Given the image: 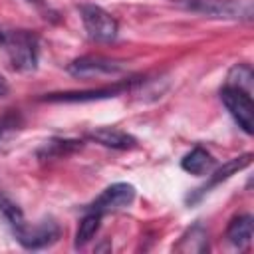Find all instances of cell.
Returning <instances> with one entry per match:
<instances>
[{
  "mask_svg": "<svg viewBox=\"0 0 254 254\" xmlns=\"http://www.w3.org/2000/svg\"><path fill=\"white\" fill-rule=\"evenodd\" d=\"M177 252H206L208 250V234L206 230L196 222L190 226L175 246Z\"/></svg>",
  "mask_w": 254,
  "mask_h": 254,
  "instance_id": "4fadbf2b",
  "label": "cell"
},
{
  "mask_svg": "<svg viewBox=\"0 0 254 254\" xmlns=\"http://www.w3.org/2000/svg\"><path fill=\"white\" fill-rule=\"evenodd\" d=\"M252 163V153H246V155H240V157H236V159H230L228 163H224L210 179H208V183L204 185V187H200L198 189V194L196 196H192L190 198V202L192 200H196L198 196H202L204 192H208L212 187H216L218 183H222V181H226V179H230L234 173H238V171H242V169H246L248 165Z\"/></svg>",
  "mask_w": 254,
  "mask_h": 254,
  "instance_id": "30bf717a",
  "label": "cell"
},
{
  "mask_svg": "<svg viewBox=\"0 0 254 254\" xmlns=\"http://www.w3.org/2000/svg\"><path fill=\"white\" fill-rule=\"evenodd\" d=\"M12 125H14V117H4V119L0 121V135H2L8 127H12Z\"/></svg>",
  "mask_w": 254,
  "mask_h": 254,
  "instance_id": "d6986e66",
  "label": "cell"
},
{
  "mask_svg": "<svg viewBox=\"0 0 254 254\" xmlns=\"http://www.w3.org/2000/svg\"><path fill=\"white\" fill-rule=\"evenodd\" d=\"M252 81H254V71L248 64H236L230 67L226 75V85L242 89L246 93H252Z\"/></svg>",
  "mask_w": 254,
  "mask_h": 254,
  "instance_id": "5bb4252c",
  "label": "cell"
},
{
  "mask_svg": "<svg viewBox=\"0 0 254 254\" xmlns=\"http://www.w3.org/2000/svg\"><path fill=\"white\" fill-rule=\"evenodd\" d=\"M226 238L232 246L236 248H246L252 240V216L250 214H240L230 220L226 228Z\"/></svg>",
  "mask_w": 254,
  "mask_h": 254,
  "instance_id": "8fae6325",
  "label": "cell"
},
{
  "mask_svg": "<svg viewBox=\"0 0 254 254\" xmlns=\"http://www.w3.org/2000/svg\"><path fill=\"white\" fill-rule=\"evenodd\" d=\"M220 99L226 105L232 119L238 123V127L246 135H252V131H254V105H252L250 93L236 89V87H230V85H224L220 89Z\"/></svg>",
  "mask_w": 254,
  "mask_h": 254,
  "instance_id": "277c9868",
  "label": "cell"
},
{
  "mask_svg": "<svg viewBox=\"0 0 254 254\" xmlns=\"http://www.w3.org/2000/svg\"><path fill=\"white\" fill-rule=\"evenodd\" d=\"M8 91H10V85H8L6 77L0 73V97H6V95H8Z\"/></svg>",
  "mask_w": 254,
  "mask_h": 254,
  "instance_id": "ac0fdd59",
  "label": "cell"
},
{
  "mask_svg": "<svg viewBox=\"0 0 254 254\" xmlns=\"http://www.w3.org/2000/svg\"><path fill=\"white\" fill-rule=\"evenodd\" d=\"M16 240L28 250H40L54 244L60 238V226L54 218H46L38 224H28L14 232Z\"/></svg>",
  "mask_w": 254,
  "mask_h": 254,
  "instance_id": "5b68a950",
  "label": "cell"
},
{
  "mask_svg": "<svg viewBox=\"0 0 254 254\" xmlns=\"http://www.w3.org/2000/svg\"><path fill=\"white\" fill-rule=\"evenodd\" d=\"M214 165L212 155L202 149V147H194L192 151H189L183 159H181V167L183 171L190 173V175H204L210 171V167Z\"/></svg>",
  "mask_w": 254,
  "mask_h": 254,
  "instance_id": "7c38bea8",
  "label": "cell"
},
{
  "mask_svg": "<svg viewBox=\"0 0 254 254\" xmlns=\"http://www.w3.org/2000/svg\"><path fill=\"white\" fill-rule=\"evenodd\" d=\"M131 85H135V79L123 81V83H115L109 87H101V89H87V91H67V93H50L44 97V101H97V99H107V97H115L121 91L129 89Z\"/></svg>",
  "mask_w": 254,
  "mask_h": 254,
  "instance_id": "ba28073f",
  "label": "cell"
},
{
  "mask_svg": "<svg viewBox=\"0 0 254 254\" xmlns=\"http://www.w3.org/2000/svg\"><path fill=\"white\" fill-rule=\"evenodd\" d=\"M79 147V141H50L48 145H46V153H48V157H58V155H62V153H67V151H71V149H77Z\"/></svg>",
  "mask_w": 254,
  "mask_h": 254,
  "instance_id": "e0dca14e",
  "label": "cell"
},
{
  "mask_svg": "<svg viewBox=\"0 0 254 254\" xmlns=\"http://www.w3.org/2000/svg\"><path fill=\"white\" fill-rule=\"evenodd\" d=\"M0 214L4 216V220L8 222V226L12 228V232L20 230L26 226V218L24 212L20 210L18 204H14L6 194H0Z\"/></svg>",
  "mask_w": 254,
  "mask_h": 254,
  "instance_id": "2e32d148",
  "label": "cell"
},
{
  "mask_svg": "<svg viewBox=\"0 0 254 254\" xmlns=\"http://www.w3.org/2000/svg\"><path fill=\"white\" fill-rule=\"evenodd\" d=\"M101 216H103V214H99V212H95V210H89V212L81 218L79 228H77V232H75V248L85 246V244L95 236V232L99 230V224H101Z\"/></svg>",
  "mask_w": 254,
  "mask_h": 254,
  "instance_id": "9a60e30c",
  "label": "cell"
},
{
  "mask_svg": "<svg viewBox=\"0 0 254 254\" xmlns=\"http://www.w3.org/2000/svg\"><path fill=\"white\" fill-rule=\"evenodd\" d=\"M192 12L204 14L218 20H250L252 2L250 0H183Z\"/></svg>",
  "mask_w": 254,
  "mask_h": 254,
  "instance_id": "7a4b0ae2",
  "label": "cell"
},
{
  "mask_svg": "<svg viewBox=\"0 0 254 254\" xmlns=\"http://www.w3.org/2000/svg\"><path fill=\"white\" fill-rule=\"evenodd\" d=\"M79 14H81V22L83 28L87 32V36L95 42H113L117 38V20L103 10L101 6L95 4H81L79 6Z\"/></svg>",
  "mask_w": 254,
  "mask_h": 254,
  "instance_id": "3957f363",
  "label": "cell"
},
{
  "mask_svg": "<svg viewBox=\"0 0 254 254\" xmlns=\"http://www.w3.org/2000/svg\"><path fill=\"white\" fill-rule=\"evenodd\" d=\"M0 46L6 50L8 60L18 71H34L38 67V36L28 30L4 32Z\"/></svg>",
  "mask_w": 254,
  "mask_h": 254,
  "instance_id": "6da1fadb",
  "label": "cell"
},
{
  "mask_svg": "<svg viewBox=\"0 0 254 254\" xmlns=\"http://www.w3.org/2000/svg\"><path fill=\"white\" fill-rule=\"evenodd\" d=\"M2 36H4V32H2V30H0V42H2Z\"/></svg>",
  "mask_w": 254,
  "mask_h": 254,
  "instance_id": "ffe728a7",
  "label": "cell"
},
{
  "mask_svg": "<svg viewBox=\"0 0 254 254\" xmlns=\"http://www.w3.org/2000/svg\"><path fill=\"white\" fill-rule=\"evenodd\" d=\"M87 137L103 147H111V149H131L137 145V139L121 129L115 127H99L87 133Z\"/></svg>",
  "mask_w": 254,
  "mask_h": 254,
  "instance_id": "9c48e42d",
  "label": "cell"
},
{
  "mask_svg": "<svg viewBox=\"0 0 254 254\" xmlns=\"http://www.w3.org/2000/svg\"><path fill=\"white\" fill-rule=\"evenodd\" d=\"M30 2H42V0H30Z\"/></svg>",
  "mask_w": 254,
  "mask_h": 254,
  "instance_id": "44dd1931",
  "label": "cell"
},
{
  "mask_svg": "<svg viewBox=\"0 0 254 254\" xmlns=\"http://www.w3.org/2000/svg\"><path fill=\"white\" fill-rule=\"evenodd\" d=\"M67 71L79 79L99 77V75H115V73L123 71V64L109 60V58H101V56H83V58L73 60L67 65Z\"/></svg>",
  "mask_w": 254,
  "mask_h": 254,
  "instance_id": "8992f818",
  "label": "cell"
},
{
  "mask_svg": "<svg viewBox=\"0 0 254 254\" xmlns=\"http://www.w3.org/2000/svg\"><path fill=\"white\" fill-rule=\"evenodd\" d=\"M135 198V187L129 183H115L111 187H107L89 206V210H95L99 214H107V212H115L121 210L125 206H129Z\"/></svg>",
  "mask_w": 254,
  "mask_h": 254,
  "instance_id": "52a82bcc",
  "label": "cell"
}]
</instances>
